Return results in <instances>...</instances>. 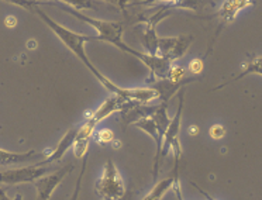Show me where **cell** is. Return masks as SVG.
Here are the masks:
<instances>
[{
  "label": "cell",
  "instance_id": "cell-8",
  "mask_svg": "<svg viewBox=\"0 0 262 200\" xmlns=\"http://www.w3.org/2000/svg\"><path fill=\"white\" fill-rule=\"evenodd\" d=\"M196 78L193 79H186L183 82H172V80L162 78V79H152V86L151 89H154L157 99H160L161 103H169L172 97L177 95L178 92L182 89L183 86L188 85L190 82H194Z\"/></svg>",
  "mask_w": 262,
  "mask_h": 200
},
{
  "label": "cell",
  "instance_id": "cell-27",
  "mask_svg": "<svg viewBox=\"0 0 262 200\" xmlns=\"http://www.w3.org/2000/svg\"><path fill=\"white\" fill-rule=\"evenodd\" d=\"M131 196H133V192H130V190H125L124 194H123V196H121V197L117 200H130Z\"/></svg>",
  "mask_w": 262,
  "mask_h": 200
},
{
  "label": "cell",
  "instance_id": "cell-10",
  "mask_svg": "<svg viewBox=\"0 0 262 200\" xmlns=\"http://www.w3.org/2000/svg\"><path fill=\"white\" fill-rule=\"evenodd\" d=\"M76 131H78V127H72V128H69L67 134L61 138V141L58 143L57 148L52 151L51 154L47 155V158L44 161H41L38 162L37 165L40 166H46L48 164H52V162H57V161L62 160V157L67 152H68L69 148H72V145H74L75 137H76Z\"/></svg>",
  "mask_w": 262,
  "mask_h": 200
},
{
  "label": "cell",
  "instance_id": "cell-17",
  "mask_svg": "<svg viewBox=\"0 0 262 200\" xmlns=\"http://www.w3.org/2000/svg\"><path fill=\"white\" fill-rule=\"evenodd\" d=\"M185 69L179 65H171L168 69V74H166V79L172 80V82H183L185 79Z\"/></svg>",
  "mask_w": 262,
  "mask_h": 200
},
{
  "label": "cell",
  "instance_id": "cell-6",
  "mask_svg": "<svg viewBox=\"0 0 262 200\" xmlns=\"http://www.w3.org/2000/svg\"><path fill=\"white\" fill-rule=\"evenodd\" d=\"M74 171V165L69 164L65 168H61L55 172H51L48 175H42L34 181V186L37 189V200H50L52 193L55 192V189L62 183L65 177L68 176L71 172Z\"/></svg>",
  "mask_w": 262,
  "mask_h": 200
},
{
  "label": "cell",
  "instance_id": "cell-11",
  "mask_svg": "<svg viewBox=\"0 0 262 200\" xmlns=\"http://www.w3.org/2000/svg\"><path fill=\"white\" fill-rule=\"evenodd\" d=\"M179 176V162H175V165H173V169L172 172L164 179H161L160 182L155 183V186L151 190H149V193L144 197L143 200H161L164 196L166 194L168 190H171L172 188V183L173 181Z\"/></svg>",
  "mask_w": 262,
  "mask_h": 200
},
{
  "label": "cell",
  "instance_id": "cell-5",
  "mask_svg": "<svg viewBox=\"0 0 262 200\" xmlns=\"http://www.w3.org/2000/svg\"><path fill=\"white\" fill-rule=\"evenodd\" d=\"M178 99H179V106H178V112L175 117L169 121V124L166 127L164 137H162V143H161V160L165 158L166 155L169 154V151L173 149L175 155H182V147H181V141H179V134H181V124H182V112H183V103H185V91L183 87L178 92Z\"/></svg>",
  "mask_w": 262,
  "mask_h": 200
},
{
  "label": "cell",
  "instance_id": "cell-20",
  "mask_svg": "<svg viewBox=\"0 0 262 200\" xmlns=\"http://www.w3.org/2000/svg\"><path fill=\"white\" fill-rule=\"evenodd\" d=\"M189 71L194 75H199L202 74V71H203V59H200V58H193L190 63H189Z\"/></svg>",
  "mask_w": 262,
  "mask_h": 200
},
{
  "label": "cell",
  "instance_id": "cell-25",
  "mask_svg": "<svg viewBox=\"0 0 262 200\" xmlns=\"http://www.w3.org/2000/svg\"><path fill=\"white\" fill-rule=\"evenodd\" d=\"M193 186H194V188H196V189H198V190H199L200 194H203V196H205L206 200H217V199H214V197H213V196H211V194L206 193L205 190H203V189H200V186H198V185H196V183H193Z\"/></svg>",
  "mask_w": 262,
  "mask_h": 200
},
{
  "label": "cell",
  "instance_id": "cell-18",
  "mask_svg": "<svg viewBox=\"0 0 262 200\" xmlns=\"http://www.w3.org/2000/svg\"><path fill=\"white\" fill-rule=\"evenodd\" d=\"M5 2H9L14 6L23 7L26 10L31 12L35 6H41V5H52V2H47V3H41V2H37V0H5Z\"/></svg>",
  "mask_w": 262,
  "mask_h": 200
},
{
  "label": "cell",
  "instance_id": "cell-15",
  "mask_svg": "<svg viewBox=\"0 0 262 200\" xmlns=\"http://www.w3.org/2000/svg\"><path fill=\"white\" fill-rule=\"evenodd\" d=\"M192 41H193V37H192V35H179V37H177V42H175L173 50H172V52L169 54V58H168V59H169L172 63L175 62V61H178V59H181L189 50Z\"/></svg>",
  "mask_w": 262,
  "mask_h": 200
},
{
  "label": "cell",
  "instance_id": "cell-9",
  "mask_svg": "<svg viewBox=\"0 0 262 200\" xmlns=\"http://www.w3.org/2000/svg\"><path fill=\"white\" fill-rule=\"evenodd\" d=\"M254 3H255V0H224L220 10L216 14L222 21L220 27L228 23H233L239 12L251 7Z\"/></svg>",
  "mask_w": 262,
  "mask_h": 200
},
{
  "label": "cell",
  "instance_id": "cell-16",
  "mask_svg": "<svg viewBox=\"0 0 262 200\" xmlns=\"http://www.w3.org/2000/svg\"><path fill=\"white\" fill-rule=\"evenodd\" d=\"M92 137L95 138V141L100 145H106V144H110L114 140V132L110 130V128H102L97 132H93Z\"/></svg>",
  "mask_w": 262,
  "mask_h": 200
},
{
  "label": "cell",
  "instance_id": "cell-22",
  "mask_svg": "<svg viewBox=\"0 0 262 200\" xmlns=\"http://www.w3.org/2000/svg\"><path fill=\"white\" fill-rule=\"evenodd\" d=\"M171 189H173V192H175V194H177V199L178 200H185V199H183L182 188H181V181H179V176H178L177 179L173 181Z\"/></svg>",
  "mask_w": 262,
  "mask_h": 200
},
{
  "label": "cell",
  "instance_id": "cell-23",
  "mask_svg": "<svg viewBox=\"0 0 262 200\" xmlns=\"http://www.w3.org/2000/svg\"><path fill=\"white\" fill-rule=\"evenodd\" d=\"M23 199V196L21 194H16V197L14 199H10L6 193V189L3 188V186H0V200H21Z\"/></svg>",
  "mask_w": 262,
  "mask_h": 200
},
{
  "label": "cell",
  "instance_id": "cell-24",
  "mask_svg": "<svg viewBox=\"0 0 262 200\" xmlns=\"http://www.w3.org/2000/svg\"><path fill=\"white\" fill-rule=\"evenodd\" d=\"M5 24H6V27H9V29L16 27V26H17V17H16V16H13V14L7 16V17L5 18Z\"/></svg>",
  "mask_w": 262,
  "mask_h": 200
},
{
  "label": "cell",
  "instance_id": "cell-3",
  "mask_svg": "<svg viewBox=\"0 0 262 200\" xmlns=\"http://www.w3.org/2000/svg\"><path fill=\"white\" fill-rule=\"evenodd\" d=\"M127 103V100H124L123 97L117 96V95H112L108 96L104 102H103L99 107H97L93 113H92L88 120L78 127V131H76V137L75 141L76 143H89L91 141L93 132L96 130L97 124L103 121L104 119H107L108 116H112L116 112H121L124 104Z\"/></svg>",
  "mask_w": 262,
  "mask_h": 200
},
{
  "label": "cell",
  "instance_id": "cell-26",
  "mask_svg": "<svg viewBox=\"0 0 262 200\" xmlns=\"http://www.w3.org/2000/svg\"><path fill=\"white\" fill-rule=\"evenodd\" d=\"M161 0H138V5H145V6H149V5H155Z\"/></svg>",
  "mask_w": 262,
  "mask_h": 200
},
{
  "label": "cell",
  "instance_id": "cell-21",
  "mask_svg": "<svg viewBox=\"0 0 262 200\" xmlns=\"http://www.w3.org/2000/svg\"><path fill=\"white\" fill-rule=\"evenodd\" d=\"M103 3H106V5H112V6H117L120 7L123 12H125V7L128 3H131V0H100Z\"/></svg>",
  "mask_w": 262,
  "mask_h": 200
},
{
  "label": "cell",
  "instance_id": "cell-13",
  "mask_svg": "<svg viewBox=\"0 0 262 200\" xmlns=\"http://www.w3.org/2000/svg\"><path fill=\"white\" fill-rule=\"evenodd\" d=\"M54 2H58V3H62L65 6L72 7L75 10H78V12H82V10H97V9L107 6V5H104L100 0H54Z\"/></svg>",
  "mask_w": 262,
  "mask_h": 200
},
{
  "label": "cell",
  "instance_id": "cell-14",
  "mask_svg": "<svg viewBox=\"0 0 262 200\" xmlns=\"http://www.w3.org/2000/svg\"><path fill=\"white\" fill-rule=\"evenodd\" d=\"M261 61H262L261 55H255V57L251 58L248 62L244 63V65L241 66V72H239V74L237 75L235 78H233V79L230 80V82L243 79V78H244V76H247V75H259V76H261L262 75ZM230 82H227V83H230ZM227 83H224V85H227Z\"/></svg>",
  "mask_w": 262,
  "mask_h": 200
},
{
  "label": "cell",
  "instance_id": "cell-2",
  "mask_svg": "<svg viewBox=\"0 0 262 200\" xmlns=\"http://www.w3.org/2000/svg\"><path fill=\"white\" fill-rule=\"evenodd\" d=\"M52 5H55L59 9H62L63 12L69 13L71 16H74L75 18H78L83 23L89 24L92 29L95 30L97 33L96 41H104L112 44L116 48H119L124 44L123 41V33H124V26L120 21H106V20H97L91 16H86L85 13L78 12L72 7H68L62 5V3H58V2H52Z\"/></svg>",
  "mask_w": 262,
  "mask_h": 200
},
{
  "label": "cell",
  "instance_id": "cell-29",
  "mask_svg": "<svg viewBox=\"0 0 262 200\" xmlns=\"http://www.w3.org/2000/svg\"><path fill=\"white\" fill-rule=\"evenodd\" d=\"M190 131H193V136H196V132H198V127L196 126L190 127Z\"/></svg>",
  "mask_w": 262,
  "mask_h": 200
},
{
  "label": "cell",
  "instance_id": "cell-4",
  "mask_svg": "<svg viewBox=\"0 0 262 200\" xmlns=\"http://www.w3.org/2000/svg\"><path fill=\"white\" fill-rule=\"evenodd\" d=\"M95 192L103 200H117L124 194V181L112 158L106 161L102 176L95 183Z\"/></svg>",
  "mask_w": 262,
  "mask_h": 200
},
{
  "label": "cell",
  "instance_id": "cell-7",
  "mask_svg": "<svg viewBox=\"0 0 262 200\" xmlns=\"http://www.w3.org/2000/svg\"><path fill=\"white\" fill-rule=\"evenodd\" d=\"M48 169L40 165L24 166L16 169H7L0 172V183L3 185H18V183H33L38 177L46 175Z\"/></svg>",
  "mask_w": 262,
  "mask_h": 200
},
{
  "label": "cell",
  "instance_id": "cell-1",
  "mask_svg": "<svg viewBox=\"0 0 262 200\" xmlns=\"http://www.w3.org/2000/svg\"><path fill=\"white\" fill-rule=\"evenodd\" d=\"M31 12H34L35 14L50 27V30H51L54 34L57 35L59 40L62 41V44H65V47L68 48L69 51L72 52V54H75L82 62L85 63L86 66H88V69L96 76L97 80L104 86V89H106L108 93L123 97L127 102H134V103L140 104H148L149 102H152V100L157 99V95H155L154 89H151V87H120L119 85H116L114 82H112L108 78H106V76L92 63L91 59L86 55L85 46L86 42H89V41H96V37L74 33L72 30L67 29L65 26L57 23V21L52 20L50 16H47L46 13L42 12L38 6H35Z\"/></svg>",
  "mask_w": 262,
  "mask_h": 200
},
{
  "label": "cell",
  "instance_id": "cell-12",
  "mask_svg": "<svg viewBox=\"0 0 262 200\" xmlns=\"http://www.w3.org/2000/svg\"><path fill=\"white\" fill-rule=\"evenodd\" d=\"M38 155L37 151H27V152H10L0 149V166L13 165V164H21L33 160Z\"/></svg>",
  "mask_w": 262,
  "mask_h": 200
},
{
  "label": "cell",
  "instance_id": "cell-19",
  "mask_svg": "<svg viewBox=\"0 0 262 200\" xmlns=\"http://www.w3.org/2000/svg\"><path fill=\"white\" fill-rule=\"evenodd\" d=\"M209 134L213 140H220L226 136V128L222 126V124H214V126L210 127L209 130Z\"/></svg>",
  "mask_w": 262,
  "mask_h": 200
},
{
  "label": "cell",
  "instance_id": "cell-28",
  "mask_svg": "<svg viewBox=\"0 0 262 200\" xmlns=\"http://www.w3.org/2000/svg\"><path fill=\"white\" fill-rule=\"evenodd\" d=\"M27 47H29L30 50H34V48H37V41L30 40L29 42H27Z\"/></svg>",
  "mask_w": 262,
  "mask_h": 200
}]
</instances>
